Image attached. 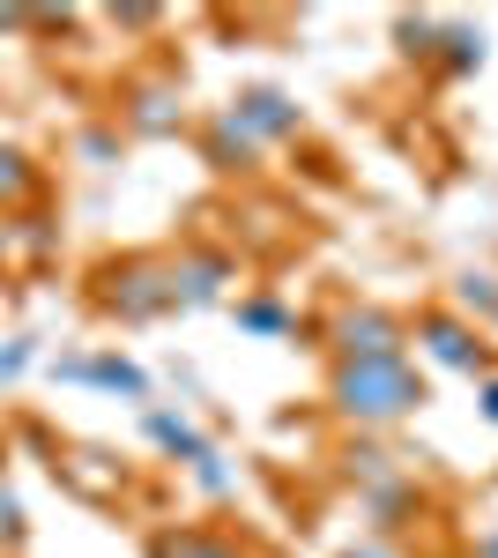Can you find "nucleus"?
<instances>
[{"mask_svg": "<svg viewBox=\"0 0 498 558\" xmlns=\"http://www.w3.org/2000/svg\"><path fill=\"white\" fill-rule=\"evenodd\" d=\"M424 402V380L410 373V357H342L335 373V410L357 425H394Z\"/></svg>", "mask_w": 498, "mask_h": 558, "instance_id": "1", "label": "nucleus"}, {"mask_svg": "<svg viewBox=\"0 0 498 558\" xmlns=\"http://www.w3.org/2000/svg\"><path fill=\"white\" fill-rule=\"evenodd\" d=\"M105 305L120 313V320H157L171 305V268H149V260H126V268H112V291H105Z\"/></svg>", "mask_w": 498, "mask_h": 558, "instance_id": "2", "label": "nucleus"}, {"mask_svg": "<svg viewBox=\"0 0 498 558\" xmlns=\"http://www.w3.org/2000/svg\"><path fill=\"white\" fill-rule=\"evenodd\" d=\"M424 350L439 357V365H454V373H484V336L469 328V320H454V313H424Z\"/></svg>", "mask_w": 498, "mask_h": 558, "instance_id": "3", "label": "nucleus"}, {"mask_svg": "<svg viewBox=\"0 0 498 558\" xmlns=\"http://www.w3.org/2000/svg\"><path fill=\"white\" fill-rule=\"evenodd\" d=\"M342 357H402V328L365 305V313L342 320Z\"/></svg>", "mask_w": 498, "mask_h": 558, "instance_id": "4", "label": "nucleus"}, {"mask_svg": "<svg viewBox=\"0 0 498 558\" xmlns=\"http://www.w3.org/2000/svg\"><path fill=\"white\" fill-rule=\"evenodd\" d=\"M231 120H239L253 142H268V134H291L297 128V105H291V97H276V89H253V97L231 105Z\"/></svg>", "mask_w": 498, "mask_h": 558, "instance_id": "5", "label": "nucleus"}, {"mask_svg": "<svg viewBox=\"0 0 498 558\" xmlns=\"http://www.w3.org/2000/svg\"><path fill=\"white\" fill-rule=\"evenodd\" d=\"M52 373H68V380H97V387H120L142 402V373L126 365V357H68V365H52Z\"/></svg>", "mask_w": 498, "mask_h": 558, "instance_id": "6", "label": "nucleus"}, {"mask_svg": "<svg viewBox=\"0 0 498 558\" xmlns=\"http://www.w3.org/2000/svg\"><path fill=\"white\" fill-rule=\"evenodd\" d=\"M149 439H157V447H165V454H186V462H194V470H202L208 454H216V447H208L202 432H194V425H179V417H165V410H149Z\"/></svg>", "mask_w": 498, "mask_h": 558, "instance_id": "7", "label": "nucleus"}, {"mask_svg": "<svg viewBox=\"0 0 498 558\" xmlns=\"http://www.w3.org/2000/svg\"><path fill=\"white\" fill-rule=\"evenodd\" d=\"M23 194H38V165H31L23 149H0V209L23 202Z\"/></svg>", "mask_w": 498, "mask_h": 558, "instance_id": "8", "label": "nucleus"}, {"mask_svg": "<svg viewBox=\"0 0 498 558\" xmlns=\"http://www.w3.org/2000/svg\"><path fill=\"white\" fill-rule=\"evenodd\" d=\"M239 320H246V328H260V336H276V328H291V320H283V313H276V305H239Z\"/></svg>", "mask_w": 498, "mask_h": 558, "instance_id": "9", "label": "nucleus"}, {"mask_svg": "<svg viewBox=\"0 0 498 558\" xmlns=\"http://www.w3.org/2000/svg\"><path fill=\"white\" fill-rule=\"evenodd\" d=\"M15 536H23V507L0 492V544H15Z\"/></svg>", "mask_w": 498, "mask_h": 558, "instance_id": "10", "label": "nucleus"}, {"mask_svg": "<svg viewBox=\"0 0 498 558\" xmlns=\"http://www.w3.org/2000/svg\"><path fill=\"white\" fill-rule=\"evenodd\" d=\"M23 365H31V343H15V350H0V380H15V373H23Z\"/></svg>", "mask_w": 498, "mask_h": 558, "instance_id": "11", "label": "nucleus"}, {"mask_svg": "<svg viewBox=\"0 0 498 558\" xmlns=\"http://www.w3.org/2000/svg\"><path fill=\"white\" fill-rule=\"evenodd\" d=\"M484 417L498 425V380H484Z\"/></svg>", "mask_w": 498, "mask_h": 558, "instance_id": "12", "label": "nucleus"}, {"mask_svg": "<svg viewBox=\"0 0 498 558\" xmlns=\"http://www.w3.org/2000/svg\"><path fill=\"white\" fill-rule=\"evenodd\" d=\"M342 558H394V551H379V544H365V551H342Z\"/></svg>", "mask_w": 498, "mask_h": 558, "instance_id": "13", "label": "nucleus"}]
</instances>
